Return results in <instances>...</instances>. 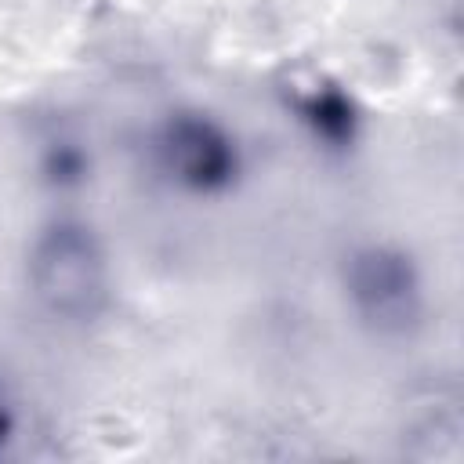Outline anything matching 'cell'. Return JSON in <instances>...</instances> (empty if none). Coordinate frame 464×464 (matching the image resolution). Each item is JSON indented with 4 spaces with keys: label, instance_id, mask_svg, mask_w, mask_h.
Masks as SVG:
<instances>
[{
    "label": "cell",
    "instance_id": "1",
    "mask_svg": "<svg viewBox=\"0 0 464 464\" xmlns=\"http://www.w3.org/2000/svg\"><path fill=\"white\" fill-rule=\"evenodd\" d=\"M29 286L44 312L58 319H91L109 290V268L94 232L76 221H58L40 232L29 250Z\"/></svg>",
    "mask_w": 464,
    "mask_h": 464
},
{
    "label": "cell",
    "instance_id": "2",
    "mask_svg": "<svg viewBox=\"0 0 464 464\" xmlns=\"http://www.w3.org/2000/svg\"><path fill=\"white\" fill-rule=\"evenodd\" d=\"M348 297L377 334H406L420 319V283L402 250L362 246L344 265Z\"/></svg>",
    "mask_w": 464,
    "mask_h": 464
},
{
    "label": "cell",
    "instance_id": "3",
    "mask_svg": "<svg viewBox=\"0 0 464 464\" xmlns=\"http://www.w3.org/2000/svg\"><path fill=\"white\" fill-rule=\"evenodd\" d=\"M163 160L170 174L188 188H218L232 178L236 156L228 138L207 120H174L163 134Z\"/></svg>",
    "mask_w": 464,
    "mask_h": 464
},
{
    "label": "cell",
    "instance_id": "4",
    "mask_svg": "<svg viewBox=\"0 0 464 464\" xmlns=\"http://www.w3.org/2000/svg\"><path fill=\"white\" fill-rule=\"evenodd\" d=\"M11 402H7V395H4V388H0V446H4V439L11 435Z\"/></svg>",
    "mask_w": 464,
    "mask_h": 464
}]
</instances>
